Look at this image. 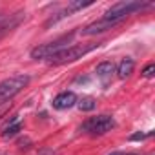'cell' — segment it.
Masks as SVG:
<instances>
[{"label":"cell","instance_id":"cell-21","mask_svg":"<svg viewBox=\"0 0 155 155\" xmlns=\"http://www.w3.org/2000/svg\"><path fill=\"white\" fill-rule=\"evenodd\" d=\"M133 155H135V153H133Z\"/></svg>","mask_w":155,"mask_h":155},{"label":"cell","instance_id":"cell-5","mask_svg":"<svg viewBox=\"0 0 155 155\" xmlns=\"http://www.w3.org/2000/svg\"><path fill=\"white\" fill-rule=\"evenodd\" d=\"M115 126L117 122L111 115H97V117H90L88 120H84V124L81 126V131L95 137V135H104L111 131Z\"/></svg>","mask_w":155,"mask_h":155},{"label":"cell","instance_id":"cell-19","mask_svg":"<svg viewBox=\"0 0 155 155\" xmlns=\"http://www.w3.org/2000/svg\"><path fill=\"white\" fill-rule=\"evenodd\" d=\"M4 17H6V15H2V13H0V22H2V20H4Z\"/></svg>","mask_w":155,"mask_h":155},{"label":"cell","instance_id":"cell-20","mask_svg":"<svg viewBox=\"0 0 155 155\" xmlns=\"http://www.w3.org/2000/svg\"><path fill=\"white\" fill-rule=\"evenodd\" d=\"M0 155H6V153H0Z\"/></svg>","mask_w":155,"mask_h":155},{"label":"cell","instance_id":"cell-1","mask_svg":"<svg viewBox=\"0 0 155 155\" xmlns=\"http://www.w3.org/2000/svg\"><path fill=\"white\" fill-rule=\"evenodd\" d=\"M73 37H75V31H71V33H68V35H62L60 38H57V40H53V42L40 44V46L33 48L29 55H31L33 60H49L51 57H55L57 53H60L62 49H66L68 44L73 40Z\"/></svg>","mask_w":155,"mask_h":155},{"label":"cell","instance_id":"cell-12","mask_svg":"<svg viewBox=\"0 0 155 155\" xmlns=\"http://www.w3.org/2000/svg\"><path fill=\"white\" fill-rule=\"evenodd\" d=\"M77 106H79L81 111H91V110H95L97 102H95L93 97H82V99L77 101Z\"/></svg>","mask_w":155,"mask_h":155},{"label":"cell","instance_id":"cell-11","mask_svg":"<svg viewBox=\"0 0 155 155\" xmlns=\"http://www.w3.org/2000/svg\"><path fill=\"white\" fill-rule=\"evenodd\" d=\"M22 131V122H20V119H18V115H15L13 119H11V122L4 128V131H2V137L4 139H11V137H15V135H18Z\"/></svg>","mask_w":155,"mask_h":155},{"label":"cell","instance_id":"cell-2","mask_svg":"<svg viewBox=\"0 0 155 155\" xmlns=\"http://www.w3.org/2000/svg\"><path fill=\"white\" fill-rule=\"evenodd\" d=\"M101 46V42H91V44H75V46H68L66 49H62L60 53H57L55 57H51L48 62L53 66H60V64H68L73 62L77 58H82L84 55L91 53L93 49H97Z\"/></svg>","mask_w":155,"mask_h":155},{"label":"cell","instance_id":"cell-16","mask_svg":"<svg viewBox=\"0 0 155 155\" xmlns=\"http://www.w3.org/2000/svg\"><path fill=\"white\" fill-rule=\"evenodd\" d=\"M9 108H11V102H6V104H0V120H2V117L9 111Z\"/></svg>","mask_w":155,"mask_h":155},{"label":"cell","instance_id":"cell-10","mask_svg":"<svg viewBox=\"0 0 155 155\" xmlns=\"http://www.w3.org/2000/svg\"><path fill=\"white\" fill-rule=\"evenodd\" d=\"M133 69H135V60L133 58H130V57H126V58H122L120 62H119V66H117V77L119 79H128V77L133 73Z\"/></svg>","mask_w":155,"mask_h":155},{"label":"cell","instance_id":"cell-4","mask_svg":"<svg viewBox=\"0 0 155 155\" xmlns=\"http://www.w3.org/2000/svg\"><path fill=\"white\" fill-rule=\"evenodd\" d=\"M29 75H13L8 77L0 82V104H6L8 101H11L15 95H18L28 84H29Z\"/></svg>","mask_w":155,"mask_h":155},{"label":"cell","instance_id":"cell-7","mask_svg":"<svg viewBox=\"0 0 155 155\" xmlns=\"http://www.w3.org/2000/svg\"><path fill=\"white\" fill-rule=\"evenodd\" d=\"M24 11H17V13H13V15H6L4 17V20L0 22V37H4L6 33H9V31H13L17 26H20V22L24 20Z\"/></svg>","mask_w":155,"mask_h":155},{"label":"cell","instance_id":"cell-3","mask_svg":"<svg viewBox=\"0 0 155 155\" xmlns=\"http://www.w3.org/2000/svg\"><path fill=\"white\" fill-rule=\"evenodd\" d=\"M150 6H151L150 2H117V4H113L110 9H106V13H104L102 18L120 24V22L126 20L130 15H133V13H137V11H142V9H146V8H150Z\"/></svg>","mask_w":155,"mask_h":155},{"label":"cell","instance_id":"cell-13","mask_svg":"<svg viewBox=\"0 0 155 155\" xmlns=\"http://www.w3.org/2000/svg\"><path fill=\"white\" fill-rule=\"evenodd\" d=\"M93 2H69L66 8L69 9V13H73V11H79V9H84V8H90Z\"/></svg>","mask_w":155,"mask_h":155},{"label":"cell","instance_id":"cell-18","mask_svg":"<svg viewBox=\"0 0 155 155\" xmlns=\"http://www.w3.org/2000/svg\"><path fill=\"white\" fill-rule=\"evenodd\" d=\"M110 155H124L122 151H113V153H110Z\"/></svg>","mask_w":155,"mask_h":155},{"label":"cell","instance_id":"cell-8","mask_svg":"<svg viewBox=\"0 0 155 155\" xmlns=\"http://www.w3.org/2000/svg\"><path fill=\"white\" fill-rule=\"evenodd\" d=\"M77 95L73 93V91H60L55 99H53V102H51V106L55 108V110H68V108H73L75 104H77Z\"/></svg>","mask_w":155,"mask_h":155},{"label":"cell","instance_id":"cell-14","mask_svg":"<svg viewBox=\"0 0 155 155\" xmlns=\"http://www.w3.org/2000/svg\"><path fill=\"white\" fill-rule=\"evenodd\" d=\"M153 135V131H137L133 135H130V140L135 142V140H144V139H150Z\"/></svg>","mask_w":155,"mask_h":155},{"label":"cell","instance_id":"cell-6","mask_svg":"<svg viewBox=\"0 0 155 155\" xmlns=\"http://www.w3.org/2000/svg\"><path fill=\"white\" fill-rule=\"evenodd\" d=\"M115 26H119L117 22H111V20H106V18H101V20H95L91 24H88L86 28L81 29V35L82 37H93V35H99V33H104L108 29H113Z\"/></svg>","mask_w":155,"mask_h":155},{"label":"cell","instance_id":"cell-17","mask_svg":"<svg viewBox=\"0 0 155 155\" xmlns=\"http://www.w3.org/2000/svg\"><path fill=\"white\" fill-rule=\"evenodd\" d=\"M38 153H40V155H55V151H53V150H40Z\"/></svg>","mask_w":155,"mask_h":155},{"label":"cell","instance_id":"cell-9","mask_svg":"<svg viewBox=\"0 0 155 155\" xmlns=\"http://www.w3.org/2000/svg\"><path fill=\"white\" fill-rule=\"evenodd\" d=\"M113 73H115V64H113V62H110V60H104V62H101V64L97 66V77L102 81V84H104V86H108V84H110Z\"/></svg>","mask_w":155,"mask_h":155},{"label":"cell","instance_id":"cell-15","mask_svg":"<svg viewBox=\"0 0 155 155\" xmlns=\"http://www.w3.org/2000/svg\"><path fill=\"white\" fill-rule=\"evenodd\" d=\"M153 75H155V64H153V62H150V64L142 69V77H146V79H151Z\"/></svg>","mask_w":155,"mask_h":155}]
</instances>
